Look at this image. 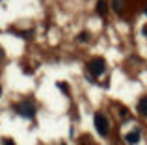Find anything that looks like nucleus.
<instances>
[{
    "label": "nucleus",
    "instance_id": "9",
    "mask_svg": "<svg viewBox=\"0 0 147 145\" xmlns=\"http://www.w3.org/2000/svg\"><path fill=\"white\" fill-rule=\"evenodd\" d=\"M4 143H6V145H13V143H11V142H9V140H7V142H4Z\"/></svg>",
    "mask_w": 147,
    "mask_h": 145
},
{
    "label": "nucleus",
    "instance_id": "4",
    "mask_svg": "<svg viewBox=\"0 0 147 145\" xmlns=\"http://www.w3.org/2000/svg\"><path fill=\"white\" fill-rule=\"evenodd\" d=\"M125 140H127V143H130V145L138 143V142H140V132H138V130H132V132H129V134L125 136Z\"/></svg>",
    "mask_w": 147,
    "mask_h": 145
},
{
    "label": "nucleus",
    "instance_id": "8",
    "mask_svg": "<svg viewBox=\"0 0 147 145\" xmlns=\"http://www.w3.org/2000/svg\"><path fill=\"white\" fill-rule=\"evenodd\" d=\"M4 58V50H2V48H0V60H2Z\"/></svg>",
    "mask_w": 147,
    "mask_h": 145
},
{
    "label": "nucleus",
    "instance_id": "3",
    "mask_svg": "<svg viewBox=\"0 0 147 145\" xmlns=\"http://www.w3.org/2000/svg\"><path fill=\"white\" fill-rule=\"evenodd\" d=\"M15 110H17V113H21L24 117H32L36 113V108H34L32 102H21V104L15 106Z\"/></svg>",
    "mask_w": 147,
    "mask_h": 145
},
{
    "label": "nucleus",
    "instance_id": "2",
    "mask_svg": "<svg viewBox=\"0 0 147 145\" xmlns=\"http://www.w3.org/2000/svg\"><path fill=\"white\" fill-rule=\"evenodd\" d=\"M104 67H106V63H104L102 58H93L90 63H88V69H90L91 75H95V76L102 75V72H104Z\"/></svg>",
    "mask_w": 147,
    "mask_h": 145
},
{
    "label": "nucleus",
    "instance_id": "7",
    "mask_svg": "<svg viewBox=\"0 0 147 145\" xmlns=\"http://www.w3.org/2000/svg\"><path fill=\"white\" fill-rule=\"evenodd\" d=\"M114 9L117 11V13L123 9V0H114Z\"/></svg>",
    "mask_w": 147,
    "mask_h": 145
},
{
    "label": "nucleus",
    "instance_id": "10",
    "mask_svg": "<svg viewBox=\"0 0 147 145\" xmlns=\"http://www.w3.org/2000/svg\"><path fill=\"white\" fill-rule=\"evenodd\" d=\"M0 95H2V87H0Z\"/></svg>",
    "mask_w": 147,
    "mask_h": 145
},
{
    "label": "nucleus",
    "instance_id": "5",
    "mask_svg": "<svg viewBox=\"0 0 147 145\" xmlns=\"http://www.w3.org/2000/svg\"><path fill=\"white\" fill-rule=\"evenodd\" d=\"M138 110H140L142 115H145V117H147V97H144V99L140 101V104H138Z\"/></svg>",
    "mask_w": 147,
    "mask_h": 145
},
{
    "label": "nucleus",
    "instance_id": "11",
    "mask_svg": "<svg viewBox=\"0 0 147 145\" xmlns=\"http://www.w3.org/2000/svg\"><path fill=\"white\" fill-rule=\"evenodd\" d=\"M145 13H147V7H145Z\"/></svg>",
    "mask_w": 147,
    "mask_h": 145
},
{
    "label": "nucleus",
    "instance_id": "6",
    "mask_svg": "<svg viewBox=\"0 0 147 145\" xmlns=\"http://www.w3.org/2000/svg\"><path fill=\"white\" fill-rule=\"evenodd\" d=\"M106 9H108L106 0H99V4H97V11H99L100 15H104V13H106Z\"/></svg>",
    "mask_w": 147,
    "mask_h": 145
},
{
    "label": "nucleus",
    "instance_id": "1",
    "mask_svg": "<svg viewBox=\"0 0 147 145\" xmlns=\"http://www.w3.org/2000/svg\"><path fill=\"white\" fill-rule=\"evenodd\" d=\"M95 128H97V132L100 136H106L110 132V123H108V119L102 113H95Z\"/></svg>",
    "mask_w": 147,
    "mask_h": 145
}]
</instances>
